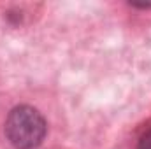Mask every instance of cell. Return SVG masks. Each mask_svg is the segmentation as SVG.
Returning <instances> with one entry per match:
<instances>
[{
    "mask_svg": "<svg viewBox=\"0 0 151 149\" xmlns=\"http://www.w3.org/2000/svg\"><path fill=\"white\" fill-rule=\"evenodd\" d=\"M47 132L42 114L30 107L19 105L9 112L5 121V135L16 149H34L44 140Z\"/></svg>",
    "mask_w": 151,
    "mask_h": 149,
    "instance_id": "cell-1",
    "label": "cell"
},
{
    "mask_svg": "<svg viewBox=\"0 0 151 149\" xmlns=\"http://www.w3.org/2000/svg\"><path fill=\"white\" fill-rule=\"evenodd\" d=\"M139 149H151V128L141 137V140H139Z\"/></svg>",
    "mask_w": 151,
    "mask_h": 149,
    "instance_id": "cell-2",
    "label": "cell"
}]
</instances>
